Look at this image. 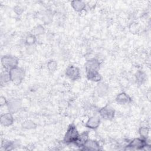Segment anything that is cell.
Wrapping results in <instances>:
<instances>
[{
    "mask_svg": "<svg viewBox=\"0 0 151 151\" xmlns=\"http://www.w3.org/2000/svg\"><path fill=\"white\" fill-rule=\"evenodd\" d=\"M80 134L74 123L70 124L64 136L63 142L66 144H74Z\"/></svg>",
    "mask_w": 151,
    "mask_h": 151,
    "instance_id": "cell-1",
    "label": "cell"
},
{
    "mask_svg": "<svg viewBox=\"0 0 151 151\" xmlns=\"http://www.w3.org/2000/svg\"><path fill=\"white\" fill-rule=\"evenodd\" d=\"M11 81L15 85H19L21 84L24 77L25 73L24 69L21 67H16L9 70Z\"/></svg>",
    "mask_w": 151,
    "mask_h": 151,
    "instance_id": "cell-2",
    "label": "cell"
},
{
    "mask_svg": "<svg viewBox=\"0 0 151 151\" xmlns=\"http://www.w3.org/2000/svg\"><path fill=\"white\" fill-rule=\"evenodd\" d=\"M148 146H149V145L147 143V140L141 137H137L132 139L126 147V149L142 150Z\"/></svg>",
    "mask_w": 151,
    "mask_h": 151,
    "instance_id": "cell-3",
    "label": "cell"
},
{
    "mask_svg": "<svg viewBox=\"0 0 151 151\" xmlns=\"http://www.w3.org/2000/svg\"><path fill=\"white\" fill-rule=\"evenodd\" d=\"M1 64L5 70H10L11 69L18 67V60L17 57L12 55H4L1 59Z\"/></svg>",
    "mask_w": 151,
    "mask_h": 151,
    "instance_id": "cell-4",
    "label": "cell"
},
{
    "mask_svg": "<svg viewBox=\"0 0 151 151\" xmlns=\"http://www.w3.org/2000/svg\"><path fill=\"white\" fill-rule=\"evenodd\" d=\"M99 113L102 119L107 120H112L115 115L114 110L110 106H106L102 107L99 110Z\"/></svg>",
    "mask_w": 151,
    "mask_h": 151,
    "instance_id": "cell-5",
    "label": "cell"
},
{
    "mask_svg": "<svg viewBox=\"0 0 151 151\" xmlns=\"http://www.w3.org/2000/svg\"><path fill=\"white\" fill-rule=\"evenodd\" d=\"M65 75L71 80H77L80 77V71L78 67L71 65L67 68Z\"/></svg>",
    "mask_w": 151,
    "mask_h": 151,
    "instance_id": "cell-6",
    "label": "cell"
},
{
    "mask_svg": "<svg viewBox=\"0 0 151 151\" xmlns=\"http://www.w3.org/2000/svg\"><path fill=\"white\" fill-rule=\"evenodd\" d=\"M6 106L9 112L11 113H15L21 109L22 104L21 101L19 99H14L8 101Z\"/></svg>",
    "mask_w": 151,
    "mask_h": 151,
    "instance_id": "cell-7",
    "label": "cell"
},
{
    "mask_svg": "<svg viewBox=\"0 0 151 151\" xmlns=\"http://www.w3.org/2000/svg\"><path fill=\"white\" fill-rule=\"evenodd\" d=\"M81 149L86 150H99L101 149V146L98 141L88 139L83 145Z\"/></svg>",
    "mask_w": 151,
    "mask_h": 151,
    "instance_id": "cell-8",
    "label": "cell"
},
{
    "mask_svg": "<svg viewBox=\"0 0 151 151\" xmlns=\"http://www.w3.org/2000/svg\"><path fill=\"white\" fill-rule=\"evenodd\" d=\"M14 120L12 113L9 111L8 113H5L1 115L0 123L4 126L8 127L12 125L14 123Z\"/></svg>",
    "mask_w": 151,
    "mask_h": 151,
    "instance_id": "cell-9",
    "label": "cell"
},
{
    "mask_svg": "<svg viewBox=\"0 0 151 151\" xmlns=\"http://www.w3.org/2000/svg\"><path fill=\"white\" fill-rule=\"evenodd\" d=\"M100 67V63L99 61L96 58H91L87 61L85 64V70L99 71Z\"/></svg>",
    "mask_w": 151,
    "mask_h": 151,
    "instance_id": "cell-10",
    "label": "cell"
},
{
    "mask_svg": "<svg viewBox=\"0 0 151 151\" xmlns=\"http://www.w3.org/2000/svg\"><path fill=\"white\" fill-rule=\"evenodd\" d=\"M100 124V119L99 116H92L88 118L86 123V126L90 129H97Z\"/></svg>",
    "mask_w": 151,
    "mask_h": 151,
    "instance_id": "cell-11",
    "label": "cell"
},
{
    "mask_svg": "<svg viewBox=\"0 0 151 151\" xmlns=\"http://www.w3.org/2000/svg\"><path fill=\"white\" fill-rule=\"evenodd\" d=\"M86 77L90 81L94 82H100L102 78L101 74L99 71L96 70H88L86 71Z\"/></svg>",
    "mask_w": 151,
    "mask_h": 151,
    "instance_id": "cell-12",
    "label": "cell"
},
{
    "mask_svg": "<svg viewBox=\"0 0 151 151\" xmlns=\"http://www.w3.org/2000/svg\"><path fill=\"white\" fill-rule=\"evenodd\" d=\"M96 91L99 96H104L109 92V86L103 82H99L96 87Z\"/></svg>",
    "mask_w": 151,
    "mask_h": 151,
    "instance_id": "cell-13",
    "label": "cell"
},
{
    "mask_svg": "<svg viewBox=\"0 0 151 151\" xmlns=\"http://www.w3.org/2000/svg\"><path fill=\"white\" fill-rule=\"evenodd\" d=\"M130 97L124 92L119 93L116 97V102L119 104H127L131 101Z\"/></svg>",
    "mask_w": 151,
    "mask_h": 151,
    "instance_id": "cell-14",
    "label": "cell"
},
{
    "mask_svg": "<svg viewBox=\"0 0 151 151\" xmlns=\"http://www.w3.org/2000/svg\"><path fill=\"white\" fill-rule=\"evenodd\" d=\"M88 132H84L81 134H80L78 139L74 143L77 147H79L80 149L82 147L83 145L85 142L88 139Z\"/></svg>",
    "mask_w": 151,
    "mask_h": 151,
    "instance_id": "cell-15",
    "label": "cell"
},
{
    "mask_svg": "<svg viewBox=\"0 0 151 151\" xmlns=\"http://www.w3.org/2000/svg\"><path fill=\"white\" fill-rule=\"evenodd\" d=\"M72 8L77 12H81L86 8V4L83 1H73L71 2Z\"/></svg>",
    "mask_w": 151,
    "mask_h": 151,
    "instance_id": "cell-16",
    "label": "cell"
},
{
    "mask_svg": "<svg viewBox=\"0 0 151 151\" xmlns=\"http://www.w3.org/2000/svg\"><path fill=\"white\" fill-rule=\"evenodd\" d=\"M22 127L25 129L31 130L37 127V124L31 120H26L22 123Z\"/></svg>",
    "mask_w": 151,
    "mask_h": 151,
    "instance_id": "cell-17",
    "label": "cell"
},
{
    "mask_svg": "<svg viewBox=\"0 0 151 151\" xmlns=\"http://www.w3.org/2000/svg\"><path fill=\"white\" fill-rule=\"evenodd\" d=\"M139 133L141 138L147 140L149 136V129L146 126H142L139 128Z\"/></svg>",
    "mask_w": 151,
    "mask_h": 151,
    "instance_id": "cell-18",
    "label": "cell"
},
{
    "mask_svg": "<svg viewBox=\"0 0 151 151\" xmlns=\"http://www.w3.org/2000/svg\"><path fill=\"white\" fill-rule=\"evenodd\" d=\"M15 146L14 142L9 140H3L1 143V147L5 150H10L14 149Z\"/></svg>",
    "mask_w": 151,
    "mask_h": 151,
    "instance_id": "cell-19",
    "label": "cell"
},
{
    "mask_svg": "<svg viewBox=\"0 0 151 151\" xmlns=\"http://www.w3.org/2000/svg\"><path fill=\"white\" fill-rule=\"evenodd\" d=\"M1 83H6L9 81H11V78H10V76H9V71L8 70H5L4 72L2 73L1 74Z\"/></svg>",
    "mask_w": 151,
    "mask_h": 151,
    "instance_id": "cell-20",
    "label": "cell"
},
{
    "mask_svg": "<svg viewBox=\"0 0 151 151\" xmlns=\"http://www.w3.org/2000/svg\"><path fill=\"white\" fill-rule=\"evenodd\" d=\"M44 32H45V29H44V27L41 25H38L37 27H35L34 28H33L31 34H32L36 36V35H41V34H44Z\"/></svg>",
    "mask_w": 151,
    "mask_h": 151,
    "instance_id": "cell-21",
    "label": "cell"
},
{
    "mask_svg": "<svg viewBox=\"0 0 151 151\" xmlns=\"http://www.w3.org/2000/svg\"><path fill=\"white\" fill-rule=\"evenodd\" d=\"M36 41V36L32 34H28L25 38V43L28 45H32Z\"/></svg>",
    "mask_w": 151,
    "mask_h": 151,
    "instance_id": "cell-22",
    "label": "cell"
},
{
    "mask_svg": "<svg viewBox=\"0 0 151 151\" xmlns=\"http://www.w3.org/2000/svg\"><path fill=\"white\" fill-rule=\"evenodd\" d=\"M136 80L137 83L139 84H142L143 82L145 80V74L141 71H138L136 73Z\"/></svg>",
    "mask_w": 151,
    "mask_h": 151,
    "instance_id": "cell-23",
    "label": "cell"
},
{
    "mask_svg": "<svg viewBox=\"0 0 151 151\" xmlns=\"http://www.w3.org/2000/svg\"><path fill=\"white\" fill-rule=\"evenodd\" d=\"M57 64L54 60H50L47 63V68L50 71H54L57 68Z\"/></svg>",
    "mask_w": 151,
    "mask_h": 151,
    "instance_id": "cell-24",
    "label": "cell"
},
{
    "mask_svg": "<svg viewBox=\"0 0 151 151\" xmlns=\"http://www.w3.org/2000/svg\"><path fill=\"white\" fill-rule=\"evenodd\" d=\"M51 14L47 12H46L44 15V17H43V20L44 21V22L45 23H48L51 21V19H52V16L51 15Z\"/></svg>",
    "mask_w": 151,
    "mask_h": 151,
    "instance_id": "cell-25",
    "label": "cell"
},
{
    "mask_svg": "<svg viewBox=\"0 0 151 151\" xmlns=\"http://www.w3.org/2000/svg\"><path fill=\"white\" fill-rule=\"evenodd\" d=\"M7 103H8V101L6 100V99L3 96H1V97H0V106L2 107V106H4L5 105H6Z\"/></svg>",
    "mask_w": 151,
    "mask_h": 151,
    "instance_id": "cell-26",
    "label": "cell"
},
{
    "mask_svg": "<svg viewBox=\"0 0 151 151\" xmlns=\"http://www.w3.org/2000/svg\"><path fill=\"white\" fill-rule=\"evenodd\" d=\"M14 10H15V12L17 14H21L22 12V11H23L22 8H21L20 6H16V7L14 8Z\"/></svg>",
    "mask_w": 151,
    "mask_h": 151,
    "instance_id": "cell-27",
    "label": "cell"
}]
</instances>
